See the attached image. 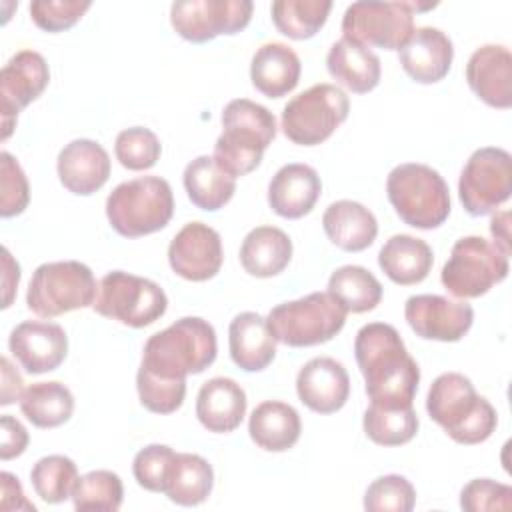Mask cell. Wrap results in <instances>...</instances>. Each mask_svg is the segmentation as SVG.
Here are the masks:
<instances>
[{"label":"cell","instance_id":"1","mask_svg":"<svg viewBox=\"0 0 512 512\" xmlns=\"http://www.w3.org/2000/svg\"><path fill=\"white\" fill-rule=\"evenodd\" d=\"M354 356L366 382L370 404L408 408L414 402L420 368L406 352L398 330L386 322L362 326L354 340Z\"/></svg>","mask_w":512,"mask_h":512},{"label":"cell","instance_id":"2","mask_svg":"<svg viewBox=\"0 0 512 512\" xmlns=\"http://www.w3.org/2000/svg\"><path fill=\"white\" fill-rule=\"evenodd\" d=\"M216 360V332L198 316H184L152 334L142 350L140 368L164 380H186Z\"/></svg>","mask_w":512,"mask_h":512},{"label":"cell","instance_id":"3","mask_svg":"<svg viewBox=\"0 0 512 512\" xmlns=\"http://www.w3.org/2000/svg\"><path fill=\"white\" fill-rule=\"evenodd\" d=\"M430 418L458 444H480L498 424L494 406L476 394L470 378L458 372L440 374L426 398Z\"/></svg>","mask_w":512,"mask_h":512},{"label":"cell","instance_id":"4","mask_svg":"<svg viewBox=\"0 0 512 512\" xmlns=\"http://www.w3.org/2000/svg\"><path fill=\"white\" fill-rule=\"evenodd\" d=\"M276 136L274 114L248 98L230 100L222 112V134L214 144L216 164L230 176L256 170Z\"/></svg>","mask_w":512,"mask_h":512},{"label":"cell","instance_id":"5","mask_svg":"<svg viewBox=\"0 0 512 512\" xmlns=\"http://www.w3.org/2000/svg\"><path fill=\"white\" fill-rule=\"evenodd\" d=\"M386 194L400 220L420 230L438 228L450 214L448 184L426 164L396 166L388 174Z\"/></svg>","mask_w":512,"mask_h":512},{"label":"cell","instance_id":"6","mask_svg":"<svg viewBox=\"0 0 512 512\" xmlns=\"http://www.w3.org/2000/svg\"><path fill=\"white\" fill-rule=\"evenodd\" d=\"M174 214L170 184L160 176H140L118 184L106 200L110 226L126 238L162 230Z\"/></svg>","mask_w":512,"mask_h":512},{"label":"cell","instance_id":"7","mask_svg":"<svg viewBox=\"0 0 512 512\" xmlns=\"http://www.w3.org/2000/svg\"><path fill=\"white\" fill-rule=\"evenodd\" d=\"M344 322L346 310L328 292L282 302L266 318L274 340L292 348L324 344L344 328Z\"/></svg>","mask_w":512,"mask_h":512},{"label":"cell","instance_id":"8","mask_svg":"<svg viewBox=\"0 0 512 512\" xmlns=\"http://www.w3.org/2000/svg\"><path fill=\"white\" fill-rule=\"evenodd\" d=\"M98 284L92 270L78 260L40 264L28 284L26 304L42 318H54L70 310L94 304Z\"/></svg>","mask_w":512,"mask_h":512},{"label":"cell","instance_id":"9","mask_svg":"<svg viewBox=\"0 0 512 512\" xmlns=\"http://www.w3.org/2000/svg\"><path fill=\"white\" fill-rule=\"evenodd\" d=\"M92 308L100 316L118 320L124 326L144 328L164 316L168 298L156 282L112 270L98 282Z\"/></svg>","mask_w":512,"mask_h":512},{"label":"cell","instance_id":"10","mask_svg":"<svg viewBox=\"0 0 512 512\" xmlns=\"http://www.w3.org/2000/svg\"><path fill=\"white\" fill-rule=\"evenodd\" d=\"M510 264L496 244L482 236H464L452 246L440 280L456 298H478L508 276Z\"/></svg>","mask_w":512,"mask_h":512},{"label":"cell","instance_id":"11","mask_svg":"<svg viewBox=\"0 0 512 512\" xmlns=\"http://www.w3.org/2000/svg\"><path fill=\"white\" fill-rule=\"evenodd\" d=\"M350 102L334 84H314L294 96L282 110V132L300 146H316L348 118Z\"/></svg>","mask_w":512,"mask_h":512},{"label":"cell","instance_id":"12","mask_svg":"<svg viewBox=\"0 0 512 512\" xmlns=\"http://www.w3.org/2000/svg\"><path fill=\"white\" fill-rule=\"evenodd\" d=\"M436 4L420 2H354L342 18L344 38L362 46L400 50L414 32V12Z\"/></svg>","mask_w":512,"mask_h":512},{"label":"cell","instance_id":"13","mask_svg":"<svg viewBox=\"0 0 512 512\" xmlns=\"http://www.w3.org/2000/svg\"><path fill=\"white\" fill-rule=\"evenodd\" d=\"M512 192V156L504 148L484 146L472 152L458 180V196L470 216L494 212Z\"/></svg>","mask_w":512,"mask_h":512},{"label":"cell","instance_id":"14","mask_svg":"<svg viewBox=\"0 0 512 512\" xmlns=\"http://www.w3.org/2000/svg\"><path fill=\"white\" fill-rule=\"evenodd\" d=\"M252 10L250 0H178L170 8V22L184 40L202 44L244 30Z\"/></svg>","mask_w":512,"mask_h":512},{"label":"cell","instance_id":"15","mask_svg":"<svg viewBox=\"0 0 512 512\" xmlns=\"http://www.w3.org/2000/svg\"><path fill=\"white\" fill-rule=\"evenodd\" d=\"M48 80V64L44 56L34 50H20L4 64L0 72L2 140L12 134L18 112L44 92Z\"/></svg>","mask_w":512,"mask_h":512},{"label":"cell","instance_id":"16","mask_svg":"<svg viewBox=\"0 0 512 512\" xmlns=\"http://www.w3.org/2000/svg\"><path fill=\"white\" fill-rule=\"evenodd\" d=\"M404 318L420 338L458 342L470 330L474 310L466 302L440 294H418L406 300Z\"/></svg>","mask_w":512,"mask_h":512},{"label":"cell","instance_id":"17","mask_svg":"<svg viewBox=\"0 0 512 512\" xmlns=\"http://www.w3.org/2000/svg\"><path fill=\"white\" fill-rule=\"evenodd\" d=\"M222 260L220 234L204 222H188L168 246L170 268L184 280L204 282L214 278Z\"/></svg>","mask_w":512,"mask_h":512},{"label":"cell","instance_id":"18","mask_svg":"<svg viewBox=\"0 0 512 512\" xmlns=\"http://www.w3.org/2000/svg\"><path fill=\"white\" fill-rule=\"evenodd\" d=\"M8 348L26 372L44 374L64 362L68 336L56 322L26 320L10 332Z\"/></svg>","mask_w":512,"mask_h":512},{"label":"cell","instance_id":"19","mask_svg":"<svg viewBox=\"0 0 512 512\" xmlns=\"http://www.w3.org/2000/svg\"><path fill=\"white\" fill-rule=\"evenodd\" d=\"M296 392L300 402L310 410L332 414L346 404L350 396V378L338 360L318 356L300 368Z\"/></svg>","mask_w":512,"mask_h":512},{"label":"cell","instance_id":"20","mask_svg":"<svg viewBox=\"0 0 512 512\" xmlns=\"http://www.w3.org/2000/svg\"><path fill=\"white\" fill-rule=\"evenodd\" d=\"M472 92L492 108L512 106V54L500 44H486L472 52L466 64Z\"/></svg>","mask_w":512,"mask_h":512},{"label":"cell","instance_id":"21","mask_svg":"<svg viewBox=\"0 0 512 512\" xmlns=\"http://www.w3.org/2000/svg\"><path fill=\"white\" fill-rule=\"evenodd\" d=\"M56 170L68 192L88 196L100 190L110 178V156L98 142L78 138L60 150Z\"/></svg>","mask_w":512,"mask_h":512},{"label":"cell","instance_id":"22","mask_svg":"<svg viewBox=\"0 0 512 512\" xmlns=\"http://www.w3.org/2000/svg\"><path fill=\"white\" fill-rule=\"evenodd\" d=\"M452 58V40L432 26L416 28L400 48V64L404 72L420 84H434L442 80L452 66Z\"/></svg>","mask_w":512,"mask_h":512},{"label":"cell","instance_id":"23","mask_svg":"<svg viewBox=\"0 0 512 512\" xmlns=\"http://www.w3.org/2000/svg\"><path fill=\"white\" fill-rule=\"evenodd\" d=\"M322 182L318 172L300 162L282 166L268 184V204L282 218L306 216L320 198Z\"/></svg>","mask_w":512,"mask_h":512},{"label":"cell","instance_id":"24","mask_svg":"<svg viewBox=\"0 0 512 512\" xmlns=\"http://www.w3.org/2000/svg\"><path fill=\"white\" fill-rule=\"evenodd\" d=\"M246 392L232 378H210L202 384L196 398V416L200 424L216 434L232 432L246 414Z\"/></svg>","mask_w":512,"mask_h":512},{"label":"cell","instance_id":"25","mask_svg":"<svg viewBox=\"0 0 512 512\" xmlns=\"http://www.w3.org/2000/svg\"><path fill=\"white\" fill-rule=\"evenodd\" d=\"M302 64L298 54L282 42L262 44L250 64V78L258 92L268 98H280L292 92L300 80Z\"/></svg>","mask_w":512,"mask_h":512},{"label":"cell","instance_id":"26","mask_svg":"<svg viewBox=\"0 0 512 512\" xmlns=\"http://www.w3.org/2000/svg\"><path fill=\"white\" fill-rule=\"evenodd\" d=\"M228 346L234 364L246 372L264 370L276 356V340L266 318L256 312H240L228 328Z\"/></svg>","mask_w":512,"mask_h":512},{"label":"cell","instance_id":"27","mask_svg":"<svg viewBox=\"0 0 512 512\" xmlns=\"http://www.w3.org/2000/svg\"><path fill=\"white\" fill-rule=\"evenodd\" d=\"M326 68L336 82L354 94H366L374 90L382 74L380 58L370 48L344 36L330 46Z\"/></svg>","mask_w":512,"mask_h":512},{"label":"cell","instance_id":"28","mask_svg":"<svg viewBox=\"0 0 512 512\" xmlns=\"http://www.w3.org/2000/svg\"><path fill=\"white\" fill-rule=\"evenodd\" d=\"M322 226L330 242L346 252L366 250L378 234L374 214L354 200L332 202L322 216Z\"/></svg>","mask_w":512,"mask_h":512},{"label":"cell","instance_id":"29","mask_svg":"<svg viewBox=\"0 0 512 512\" xmlns=\"http://www.w3.org/2000/svg\"><path fill=\"white\" fill-rule=\"evenodd\" d=\"M382 272L400 286L422 282L434 264L432 248L410 234H396L378 252Z\"/></svg>","mask_w":512,"mask_h":512},{"label":"cell","instance_id":"30","mask_svg":"<svg viewBox=\"0 0 512 512\" xmlns=\"http://www.w3.org/2000/svg\"><path fill=\"white\" fill-rule=\"evenodd\" d=\"M292 258L290 236L276 226H258L246 234L240 246L242 268L256 278L280 274Z\"/></svg>","mask_w":512,"mask_h":512},{"label":"cell","instance_id":"31","mask_svg":"<svg viewBox=\"0 0 512 512\" xmlns=\"http://www.w3.org/2000/svg\"><path fill=\"white\" fill-rule=\"evenodd\" d=\"M250 438L268 452H284L292 448L302 432V422L298 412L278 400H266L258 404L248 422Z\"/></svg>","mask_w":512,"mask_h":512},{"label":"cell","instance_id":"32","mask_svg":"<svg viewBox=\"0 0 512 512\" xmlns=\"http://www.w3.org/2000/svg\"><path fill=\"white\" fill-rule=\"evenodd\" d=\"M184 188L200 210H220L236 192V178L224 172L212 156H198L184 168Z\"/></svg>","mask_w":512,"mask_h":512},{"label":"cell","instance_id":"33","mask_svg":"<svg viewBox=\"0 0 512 512\" xmlns=\"http://www.w3.org/2000/svg\"><path fill=\"white\" fill-rule=\"evenodd\" d=\"M214 484V470L198 454L190 452H176L164 484V494L180 506H196L202 504Z\"/></svg>","mask_w":512,"mask_h":512},{"label":"cell","instance_id":"34","mask_svg":"<svg viewBox=\"0 0 512 512\" xmlns=\"http://www.w3.org/2000/svg\"><path fill=\"white\" fill-rule=\"evenodd\" d=\"M328 294L352 314L374 310L382 300V284L362 266H340L328 280Z\"/></svg>","mask_w":512,"mask_h":512},{"label":"cell","instance_id":"35","mask_svg":"<svg viewBox=\"0 0 512 512\" xmlns=\"http://www.w3.org/2000/svg\"><path fill=\"white\" fill-rule=\"evenodd\" d=\"M20 410L36 428H56L70 420L74 396L60 382H36L22 392Z\"/></svg>","mask_w":512,"mask_h":512},{"label":"cell","instance_id":"36","mask_svg":"<svg viewBox=\"0 0 512 512\" xmlns=\"http://www.w3.org/2000/svg\"><path fill=\"white\" fill-rule=\"evenodd\" d=\"M330 0H276L272 2V22L288 38H312L326 22Z\"/></svg>","mask_w":512,"mask_h":512},{"label":"cell","instance_id":"37","mask_svg":"<svg viewBox=\"0 0 512 512\" xmlns=\"http://www.w3.org/2000/svg\"><path fill=\"white\" fill-rule=\"evenodd\" d=\"M364 432L380 446H402L418 432V416L408 408H382L370 404L364 412Z\"/></svg>","mask_w":512,"mask_h":512},{"label":"cell","instance_id":"38","mask_svg":"<svg viewBox=\"0 0 512 512\" xmlns=\"http://www.w3.org/2000/svg\"><path fill=\"white\" fill-rule=\"evenodd\" d=\"M122 498V480L116 472L110 470H92L84 476H78L72 490L74 508L80 512H116L122 506Z\"/></svg>","mask_w":512,"mask_h":512},{"label":"cell","instance_id":"39","mask_svg":"<svg viewBox=\"0 0 512 512\" xmlns=\"http://www.w3.org/2000/svg\"><path fill=\"white\" fill-rule=\"evenodd\" d=\"M30 480L36 494L44 502L60 504L66 498H72V490L78 480V468L68 456L50 454L32 466Z\"/></svg>","mask_w":512,"mask_h":512},{"label":"cell","instance_id":"40","mask_svg":"<svg viewBox=\"0 0 512 512\" xmlns=\"http://www.w3.org/2000/svg\"><path fill=\"white\" fill-rule=\"evenodd\" d=\"M162 146L158 136L144 128L132 126L122 130L114 142V154L118 162L128 170H148L160 158Z\"/></svg>","mask_w":512,"mask_h":512},{"label":"cell","instance_id":"41","mask_svg":"<svg viewBox=\"0 0 512 512\" xmlns=\"http://www.w3.org/2000/svg\"><path fill=\"white\" fill-rule=\"evenodd\" d=\"M414 504L416 490L400 474L376 478L364 494V508L370 512H410Z\"/></svg>","mask_w":512,"mask_h":512},{"label":"cell","instance_id":"42","mask_svg":"<svg viewBox=\"0 0 512 512\" xmlns=\"http://www.w3.org/2000/svg\"><path fill=\"white\" fill-rule=\"evenodd\" d=\"M136 388L144 408L156 414L176 412L186 396V380H164L138 368Z\"/></svg>","mask_w":512,"mask_h":512},{"label":"cell","instance_id":"43","mask_svg":"<svg viewBox=\"0 0 512 512\" xmlns=\"http://www.w3.org/2000/svg\"><path fill=\"white\" fill-rule=\"evenodd\" d=\"M174 450L164 444H150L142 448L132 462V472L136 482L150 492H164L166 474L174 458Z\"/></svg>","mask_w":512,"mask_h":512},{"label":"cell","instance_id":"44","mask_svg":"<svg viewBox=\"0 0 512 512\" xmlns=\"http://www.w3.org/2000/svg\"><path fill=\"white\" fill-rule=\"evenodd\" d=\"M88 8V0H36L30 4V16L38 28L62 32L74 26Z\"/></svg>","mask_w":512,"mask_h":512},{"label":"cell","instance_id":"45","mask_svg":"<svg viewBox=\"0 0 512 512\" xmlns=\"http://www.w3.org/2000/svg\"><path fill=\"white\" fill-rule=\"evenodd\" d=\"M460 506L466 512H486V510H510L512 508V488L508 484L476 478L470 480L460 492Z\"/></svg>","mask_w":512,"mask_h":512},{"label":"cell","instance_id":"46","mask_svg":"<svg viewBox=\"0 0 512 512\" xmlns=\"http://www.w3.org/2000/svg\"><path fill=\"white\" fill-rule=\"evenodd\" d=\"M0 170H2V200H0V214L4 218L22 214L30 200V188L26 174L18 160H14L12 154L2 152L0 154Z\"/></svg>","mask_w":512,"mask_h":512},{"label":"cell","instance_id":"47","mask_svg":"<svg viewBox=\"0 0 512 512\" xmlns=\"http://www.w3.org/2000/svg\"><path fill=\"white\" fill-rule=\"evenodd\" d=\"M0 426H2V446H0V458L2 460H10L20 456L26 446H28V432L26 428L12 418L10 414H4L0 418Z\"/></svg>","mask_w":512,"mask_h":512},{"label":"cell","instance_id":"48","mask_svg":"<svg viewBox=\"0 0 512 512\" xmlns=\"http://www.w3.org/2000/svg\"><path fill=\"white\" fill-rule=\"evenodd\" d=\"M22 392H24L22 376L18 374V370H14L10 360L4 356L2 358V400H0V404L8 406L14 400H20Z\"/></svg>","mask_w":512,"mask_h":512},{"label":"cell","instance_id":"49","mask_svg":"<svg viewBox=\"0 0 512 512\" xmlns=\"http://www.w3.org/2000/svg\"><path fill=\"white\" fill-rule=\"evenodd\" d=\"M0 478H2V504H6L10 498H14L16 496V504H14V508L16 510H20V508H24V510H36L34 508V504H30L26 498H24V492H22V486H20V482H18V478L14 476V474H10V472H2L0 474Z\"/></svg>","mask_w":512,"mask_h":512},{"label":"cell","instance_id":"50","mask_svg":"<svg viewBox=\"0 0 512 512\" xmlns=\"http://www.w3.org/2000/svg\"><path fill=\"white\" fill-rule=\"evenodd\" d=\"M2 260H4V276H2V280H4V304H2V308H8L10 302H12L14 290L18 286V280H20V266H18V262L12 260V256L6 248L2 250Z\"/></svg>","mask_w":512,"mask_h":512},{"label":"cell","instance_id":"51","mask_svg":"<svg viewBox=\"0 0 512 512\" xmlns=\"http://www.w3.org/2000/svg\"><path fill=\"white\" fill-rule=\"evenodd\" d=\"M508 218H510V212H500V214H496V216L492 218V222H490V232H492V236H494V244H496L504 254L510 256V234H508L510 224H508Z\"/></svg>","mask_w":512,"mask_h":512}]
</instances>
